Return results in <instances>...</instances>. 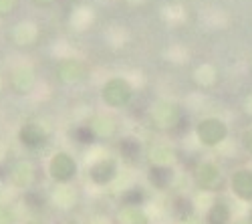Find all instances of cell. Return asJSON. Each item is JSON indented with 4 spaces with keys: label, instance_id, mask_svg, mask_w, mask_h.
<instances>
[{
    "label": "cell",
    "instance_id": "1",
    "mask_svg": "<svg viewBox=\"0 0 252 224\" xmlns=\"http://www.w3.org/2000/svg\"><path fill=\"white\" fill-rule=\"evenodd\" d=\"M49 174L55 182H69L73 180V176L77 174V164H75V160L65 154V152H59L51 158V164H49Z\"/></svg>",
    "mask_w": 252,
    "mask_h": 224
},
{
    "label": "cell",
    "instance_id": "2",
    "mask_svg": "<svg viewBox=\"0 0 252 224\" xmlns=\"http://www.w3.org/2000/svg\"><path fill=\"white\" fill-rule=\"evenodd\" d=\"M18 141L27 150H38L47 144V131L40 124H36V121H27V124L18 129Z\"/></svg>",
    "mask_w": 252,
    "mask_h": 224
},
{
    "label": "cell",
    "instance_id": "3",
    "mask_svg": "<svg viewBox=\"0 0 252 224\" xmlns=\"http://www.w3.org/2000/svg\"><path fill=\"white\" fill-rule=\"evenodd\" d=\"M224 133H226L224 126L220 124V121H214V119L204 121V124L200 126V137L204 139V144H208V146L218 144V141L224 137Z\"/></svg>",
    "mask_w": 252,
    "mask_h": 224
},
{
    "label": "cell",
    "instance_id": "4",
    "mask_svg": "<svg viewBox=\"0 0 252 224\" xmlns=\"http://www.w3.org/2000/svg\"><path fill=\"white\" fill-rule=\"evenodd\" d=\"M89 176H91L93 182H97V184H105V182H109L115 176L113 161H99V164H95L89 170Z\"/></svg>",
    "mask_w": 252,
    "mask_h": 224
},
{
    "label": "cell",
    "instance_id": "5",
    "mask_svg": "<svg viewBox=\"0 0 252 224\" xmlns=\"http://www.w3.org/2000/svg\"><path fill=\"white\" fill-rule=\"evenodd\" d=\"M234 190L242 198H252V174L250 172H238L234 176Z\"/></svg>",
    "mask_w": 252,
    "mask_h": 224
},
{
    "label": "cell",
    "instance_id": "6",
    "mask_svg": "<svg viewBox=\"0 0 252 224\" xmlns=\"http://www.w3.org/2000/svg\"><path fill=\"white\" fill-rule=\"evenodd\" d=\"M127 99V93H123V87L119 83H111L109 87H105V101L111 105H119Z\"/></svg>",
    "mask_w": 252,
    "mask_h": 224
},
{
    "label": "cell",
    "instance_id": "7",
    "mask_svg": "<svg viewBox=\"0 0 252 224\" xmlns=\"http://www.w3.org/2000/svg\"><path fill=\"white\" fill-rule=\"evenodd\" d=\"M230 218V212L224 204H214V208L208 214V224H226Z\"/></svg>",
    "mask_w": 252,
    "mask_h": 224
},
{
    "label": "cell",
    "instance_id": "8",
    "mask_svg": "<svg viewBox=\"0 0 252 224\" xmlns=\"http://www.w3.org/2000/svg\"><path fill=\"white\" fill-rule=\"evenodd\" d=\"M25 204H27L31 210H43V208H45V198L40 196L38 192L29 190V192L25 194Z\"/></svg>",
    "mask_w": 252,
    "mask_h": 224
},
{
    "label": "cell",
    "instance_id": "9",
    "mask_svg": "<svg viewBox=\"0 0 252 224\" xmlns=\"http://www.w3.org/2000/svg\"><path fill=\"white\" fill-rule=\"evenodd\" d=\"M0 224H18V214L8 204H0Z\"/></svg>",
    "mask_w": 252,
    "mask_h": 224
},
{
    "label": "cell",
    "instance_id": "10",
    "mask_svg": "<svg viewBox=\"0 0 252 224\" xmlns=\"http://www.w3.org/2000/svg\"><path fill=\"white\" fill-rule=\"evenodd\" d=\"M75 139L79 141V144H93V139H95V133L91 128H77L73 131Z\"/></svg>",
    "mask_w": 252,
    "mask_h": 224
},
{
    "label": "cell",
    "instance_id": "11",
    "mask_svg": "<svg viewBox=\"0 0 252 224\" xmlns=\"http://www.w3.org/2000/svg\"><path fill=\"white\" fill-rule=\"evenodd\" d=\"M167 180H170V170H165V168L152 170V182H154L156 186H165Z\"/></svg>",
    "mask_w": 252,
    "mask_h": 224
},
{
    "label": "cell",
    "instance_id": "12",
    "mask_svg": "<svg viewBox=\"0 0 252 224\" xmlns=\"http://www.w3.org/2000/svg\"><path fill=\"white\" fill-rule=\"evenodd\" d=\"M137 150H139V148H137V144H135L133 139H125L123 144H121V152H123L125 156H129V158H131V156H133Z\"/></svg>",
    "mask_w": 252,
    "mask_h": 224
},
{
    "label": "cell",
    "instance_id": "13",
    "mask_svg": "<svg viewBox=\"0 0 252 224\" xmlns=\"http://www.w3.org/2000/svg\"><path fill=\"white\" fill-rule=\"evenodd\" d=\"M16 0H0V16H6L14 10Z\"/></svg>",
    "mask_w": 252,
    "mask_h": 224
},
{
    "label": "cell",
    "instance_id": "14",
    "mask_svg": "<svg viewBox=\"0 0 252 224\" xmlns=\"http://www.w3.org/2000/svg\"><path fill=\"white\" fill-rule=\"evenodd\" d=\"M248 148H250V150H252V133H250V135H248Z\"/></svg>",
    "mask_w": 252,
    "mask_h": 224
},
{
    "label": "cell",
    "instance_id": "15",
    "mask_svg": "<svg viewBox=\"0 0 252 224\" xmlns=\"http://www.w3.org/2000/svg\"><path fill=\"white\" fill-rule=\"evenodd\" d=\"M69 224H77V222H69Z\"/></svg>",
    "mask_w": 252,
    "mask_h": 224
}]
</instances>
